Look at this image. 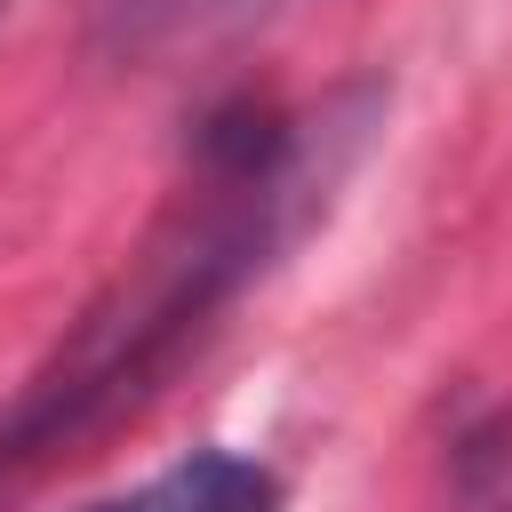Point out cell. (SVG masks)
<instances>
[{
  "label": "cell",
  "mask_w": 512,
  "mask_h": 512,
  "mask_svg": "<svg viewBox=\"0 0 512 512\" xmlns=\"http://www.w3.org/2000/svg\"><path fill=\"white\" fill-rule=\"evenodd\" d=\"M80 512H288V480L264 464V456H240V448H192L176 464H160L152 480L120 488V496H96Z\"/></svg>",
  "instance_id": "cell-3"
},
{
  "label": "cell",
  "mask_w": 512,
  "mask_h": 512,
  "mask_svg": "<svg viewBox=\"0 0 512 512\" xmlns=\"http://www.w3.org/2000/svg\"><path fill=\"white\" fill-rule=\"evenodd\" d=\"M280 8H296V0H88V32L120 64H168V56L240 40L248 24L280 16Z\"/></svg>",
  "instance_id": "cell-2"
},
{
  "label": "cell",
  "mask_w": 512,
  "mask_h": 512,
  "mask_svg": "<svg viewBox=\"0 0 512 512\" xmlns=\"http://www.w3.org/2000/svg\"><path fill=\"white\" fill-rule=\"evenodd\" d=\"M368 120L376 88H344L312 112L232 96L192 128L168 208L0 408V504L168 392L216 320L328 216Z\"/></svg>",
  "instance_id": "cell-1"
},
{
  "label": "cell",
  "mask_w": 512,
  "mask_h": 512,
  "mask_svg": "<svg viewBox=\"0 0 512 512\" xmlns=\"http://www.w3.org/2000/svg\"><path fill=\"white\" fill-rule=\"evenodd\" d=\"M0 8H8V0H0Z\"/></svg>",
  "instance_id": "cell-4"
}]
</instances>
